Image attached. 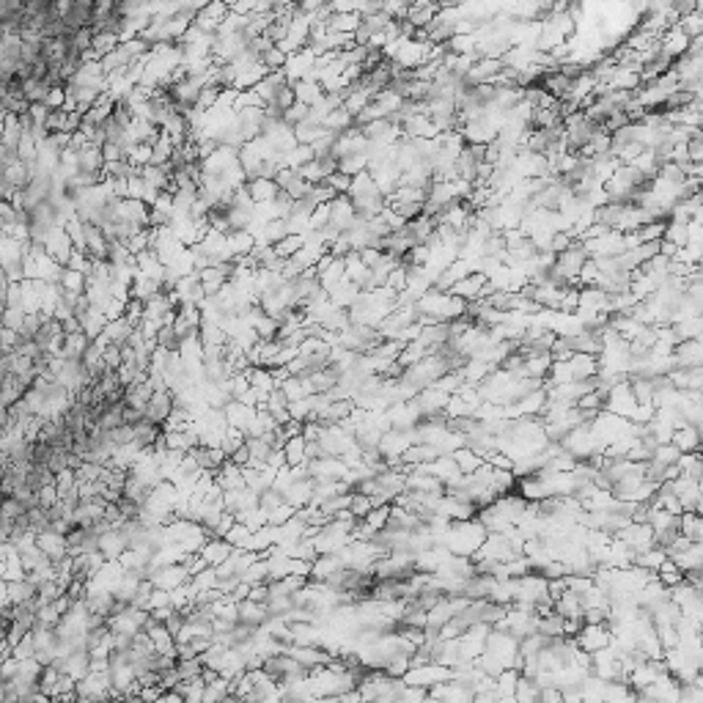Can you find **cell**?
Listing matches in <instances>:
<instances>
[{"instance_id": "cell-5", "label": "cell", "mask_w": 703, "mask_h": 703, "mask_svg": "<svg viewBox=\"0 0 703 703\" xmlns=\"http://www.w3.org/2000/svg\"><path fill=\"white\" fill-rule=\"evenodd\" d=\"M671 354H673V360H676V366H681V368L701 366L703 363L701 338H684V341H676Z\"/></svg>"}, {"instance_id": "cell-2", "label": "cell", "mask_w": 703, "mask_h": 703, "mask_svg": "<svg viewBox=\"0 0 703 703\" xmlns=\"http://www.w3.org/2000/svg\"><path fill=\"white\" fill-rule=\"evenodd\" d=\"M610 640H612V632H610L608 624H582L580 632L575 635V643L588 654H594L599 648H608Z\"/></svg>"}, {"instance_id": "cell-33", "label": "cell", "mask_w": 703, "mask_h": 703, "mask_svg": "<svg viewBox=\"0 0 703 703\" xmlns=\"http://www.w3.org/2000/svg\"><path fill=\"white\" fill-rule=\"evenodd\" d=\"M324 185H330L338 195H347L352 187V176L349 173H344V170H333V173L324 179Z\"/></svg>"}, {"instance_id": "cell-19", "label": "cell", "mask_w": 703, "mask_h": 703, "mask_svg": "<svg viewBox=\"0 0 703 703\" xmlns=\"http://www.w3.org/2000/svg\"><path fill=\"white\" fill-rule=\"evenodd\" d=\"M129 330H132V324H129L124 316H119V319H107L105 321V327H102V338L107 341V344H124L129 335Z\"/></svg>"}, {"instance_id": "cell-31", "label": "cell", "mask_w": 703, "mask_h": 703, "mask_svg": "<svg viewBox=\"0 0 703 703\" xmlns=\"http://www.w3.org/2000/svg\"><path fill=\"white\" fill-rule=\"evenodd\" d=\"M201 660L198 657H190V660H176V673L182 681H190V678H198L201 676Z\"/></svg>"}, {"instance_id": "cell-7", "label": "cell", "mask_w": 703, "mask_h": 703, "mask_svg": "<svg viewBox=\"0 0 703 703\" xmlns=\"http://www.w3.org/2000/svg\"><path fill=\"white\" fill-rule=\"evenodd\" d=\"M671 443L681 453H690V450H701V426H690V423H681L676 426L671 434Z\"/></svg>"}, {"instance_id": "cell-6", "label": "cell", "mask_w": 703, "mask_h": 703, "mask_svg": "<svg viewBox=\"0 0 703 703\" xmlns=\"http://www.w3.org/2000/svg\"><path fill=\"white\" fill-rule=\"evenodd\" d=\"M665 377H668V382H671L676 390H701L703 368L701 366H690V368L676 366V368H671Z\"/></svg>"}, {"instance_id": "cell-16", "label": "cell", "mask_w": 703, "mask_h": 703, "mask_svg": "<svg viewBox=\"0 0 703 703\" xmlns=\"http://www.w3.org/2000/svg\"><path fill=\"white\" fill-rule=\"evenodd\" d=\"M152 393H154V387L146 382H132L124 387V404L127 407H135V410H143L146 404H149V399H152Z\"/></svg>"}, {"instance_id": "cell-21", "label": "cell", "mask_w": 703, "mask_h": 703, "mask_svg": "<svg viewBox=\"0 0 703 703\" xmlns=\"http://www.w3.org/2000/svg\"><path fill=\"white\" fill-rule=\"evenodd\" d=\"M450 456H453L456 467H459V470H462L464 476H470V473H473V470L478 467L481 462H483L478 453H476L473 448H467V446H462V448H456V450H450Z\"/></svg>"}, {"instance_id": "cell-41", "label": "cell", "mask_w": 703, "mask_h": 703, "mask_svg": "<svg viewBox=\"0 0 703 703\" xmlns=\"http://www.w3.org/2000/svg\"><path fill=\"white\" fill-rule=\"evenodd\" d=\"M248 599H250V602H261V605H267V599H269V585H267V582H256V585H250Z\"/></svg>"}, {"instance_id": "cell-34", "label": "cell", "mask_w": 703, "mask_h": 703, "mask_svg": "<svg viewBox=\"0 0 703 703\" xmlns=\"http://www.w3.org/2000/svg\"><path fill=\"white\" fill-rule=\"evenodd\" d=\"M349 511L354 519H363L366 514L371 511V497H368V495H360V492H352Z\"/></svg>"}, {"instance_id": "cell-26", "label": "cell", "mask_w": 703, "mask_h": 703, "mask_svg": "<svg viewBox=\"0 0 703 703\" xmlns=\"http://www.w3.org/2000/svg\"><path fill=\"white\" fill-rule=\"evenodd\" d=\"M302 245H305V234H286V236L278 239L272 248H275V253L281 258H291Z\"/></svg>"}, {"instance_id": "cell-14", "label": "cell", "mask_w": 703, "mask_h": 703, "mask_svg": "<svg viewBox=\"0 0 703 703\" xmlns=\"http://www.w3.org/2000/svg\"><path fill=\"white\" fill-rule=\"evenodd\" d=\"M569 366H572L575 380H588V377L599 374V357L585 354V352H575V354L569 357Z\"/></svg>"}, {"instance_id": "cell-43", "label": "cell", "mask_w": 703, "mask_h": 703, "mask_svg": "<svg viewBox=\"0 0 703 703\" xmlns=\"http://www.w3.org/2000/svg\"><path fill=\"white\" fill-rule=\"evenodd\" d=\"M55 500H58V489H55V483H53V486L39 489V506H41V509H50Z\"/></svg>"}, {"instance_id": "cell-24", "label": "cell", "mask_w": 703, "mask_h": 703, "mask_svg": "<svg viewBox=\"0 0 703 703\" xmlns=\"http://www.w3.org/2000/svg\"><path fill=\"white\" fill-rule=\"evenodd\" d=\"M489 489L495 495H506V492H514L516 489V476L511 470H492V481H489Z\"/></svg>"}, {"instance_id": "cell-20", "label": "cell", "mask_w": 703, "mask_h": 703, "mask_svg": "<svg viewBox=\"0 0 703 703\" xmlns=\"http://www.w3.org/2000/svg\"><path fill=\"white\" fill-rule=\"evenodd\" d=\"M668 558V552H665V547H660V544H654V547H648V549H643V552H635V566L640 569H648V572H657V566L662 563Z\"/></svg>"}, {"instance_id": "cell-4", "label": "cell", "mask_w": 703, "mask_h": 703, "mask_svg": "<svg viewBox=\"0 0 703 703\" xmlns=\"http://www.w3.org/2000/svg\"><path fill=\"white\" fill-rule=\"evenodd\" d=\"M170 407H173V390L170 387H160V390L152 393L149 404L143 407V417H149L152 423L162 426L168 420V415H170Z\"/></svg>"}, {"instance_id": "cell-8", "label": "cell", "mask_w": 703, "mask_h": 703, "mask_svg": "<svg viewBox=\"0 0 703 703\" xmlns=\"http://www.w3.org/2000/svg\"><path fill=\"white\" fill-rule=\"evenodd\" d=\"M36 547L53 561V563H58L61 558H66L69 552H66V539L64 536H58V533H53V530H44V533H39L36 536Z\"/></svg>"}, {"instance_id": "cell-29", "label": "cell", "mask_w": 703, "mask_h": 703, "mask_svg": "<svg viewBox=\"0 0 703 703\" xmlns=\"http://www.w3.org/2000/svg\"><path fill=\"white\" fill-rule=\"evenodd\" d=\"M382 671L387 673V676H393V678H401L404 673L410 671V654H393L387 662L382 665Z\"/></svg>"}, {"instance_id": "cell-40", "label": "cell", "mask_w": 703, "mask_h": 703, "mask_svg": "<svg viewBox=\"0 0 703 703\" xmlns=\"http://www.w3.org/2000/svg\"><path fill=\"white\" fill-rule=\"evenodd\" d=\"M291 514H294V509H291L288 503H281L278 509H272V511L267 514V522H269V525H283Z\"/></svg>"}, {"instance_id": "cell-10", "label": "cell", "mask_w": 703, "mask_h": 703, "mask_svg": "<svg viewBox=\"0 0 703 703\" xmlns=\"http://www.w3.org/2000/svg\"><path fill=\"white\" fill-rule=\"evenodd\" d=\"M162 434V426L157 423H152L149 417H140L135 426H132V443L140 448V450H146V448L154 446V440Z\"/></svg>"}, {"instance_id": "cell-17", "label": "cell", "mask_w": 703, "mask_h": 703, "mask_svg": "<svg viewBox=\"0 0 703 703\" xmlns=\"http://www.w3.org/2000/svg\"><path fill=\"white\" fill-rule=\"evenodd\" d=\"M671 561L681 572H687V569H703V542H692L684 552L673 555Z\"/></svg>"}, {"instance_id": "cell-1", "label": "cell", "mask_w": 703, "mask_h": 703, "mask_svg": "<svg viewBox=\"0 0 703 703\" xmlns=\"http://www.w3.org/2000/svg\"><path fill=\"white\" fill-rule=\"evenodd\" d=\"M486 539V530L478 519H450L446 530L437 536V544H443L450 555H473Z\"/></svg>"}, {"instance_id": "cell-22", "label": "cell", "mask_w": 703, "mask_h": 703, "mask_svg": "<svg viewBox=\"0 0 703 703\" xmlns=\"http://www.w3.org/2000/svg\"><path fill=\"white\" fill-rule=\"evenodd\" d=\"M536 632L544 635V638H561V635H563V618L552 610L549 615L536 618Z\"/></svg>"}, {"instance_id": "cell-38", "label": "cell", "mask_w": 703, "mask_h": 703, "mask_svg": "<svg viewBox=\"0 0 703 703\" xmlns=\"http://www.w3.org/2000/svg\"><path fill=\"white\" fill-rule=\"evenodd\" d=\"M102 366L105 368H119L121 366V349L119 344H107L105 352H102Z\"/></svg>"}, {"instance_id": "cell-30", "label": "cell", "mask_w": 703, "mask_h": 703, "mask_svg": "<svg viewBox=\"0 0 703 703\" xmlns=\"http://www.w3.org/2000/svg\"><path fill=\"white\" fill-rule=\"evenodd\" d=\"M676 25L681 28V31L687 33L690 39H695V36H701L703 33V22H701V11H690V14H684V17H678L676 20Z\"/></svg>"}, {"instance_id": "cell-28", "label": "cell", "mask_w": 703, "mask_h": 703, "mask_svg": "<svg viewBox=\"0 0 703 703\" xmlns=\"http://www.w3.org/2000/svg\"><path fill=\"white\" fill-rule=\"evenodd\" d=\"M250 533H253V530H250L248 525H242V522H234V525H231V530L225 533L223 539H225V542H228V544H231L234 549H248V542H250Z\"/></svg>"}, {"instance_id": "cell-18", "label": "cell", "mask_w": 703, "mask_h": 703, "mask_svg": "<svg viewBox=\"0 0 703 703\" xmlns=\"http://www.w3.org/2000/svg\"><path fill=\"white\" fill-rule=\"evenodd\" d=\"M440 456V450L431 446V443H413V446L407 448L404 453H401V462L404 464H423V462H431V459H437Z\"/></svg>"}, {"instance_id": "cell-44", "label": "cell", "mask_w": 703, "mask_h": 703, "mask_svg": "<svg viewBox=\"0 0 703 703\" xmlns=\"http://www.w3.org/2000/svg\"><path fill=\"white\" fill-rule=\"evenodd\" d=\"M676 250H678V245H673L671 239H660V256L673 258L676 256Z\"/></svg>"}, {"instance_id": "cell-12", "label": "cell", "mask_w": 703, "mask_h": 703, "mask_svg": "<svg viewBox=\"0 0 703 703\" xmlns=\"http://www.w3.org/2000/svg\"><path fill=\"white\" fill-rule=\"evenodd\" d=\"M198 552H201V558H203L209 566H220L225 558L234 552V547L225 542V539H217V536H215V539H206Z\"/></svg>"}, {"instance_id": "cell-37", "label": "cell", "mask_w": 703, "mask_h": 703, "mask_svg": "<svg viewBox=\"0 0 703 703\" xmlns=\"http://www.w3.org/2000/svg\"><path fill=\"white\" fill-rule=\"evenodd\" d=\"M17 160H20V146H14V143H8V140L0 138V168H6V165H11V162Z\"/></svg>"}, {"instance_id": "cell-35", "label": "cell", "mask_w": 703, "mask_h": 703, "mask_svg": "<svg viewBox=\"0 0 703 703\" xmlns=\"http://www.w3.org/2000/svg\"><path fill=\"white\" fill-rule=\"evenodd\" d=\"M387 516H390V503H387V506H374L363 519H366L374 530H382L384 525H387Z\"/></svg>"}, {"instance_id": "cell-32", "label": "cell", "mask_w": 703, "mask_h": 703, "mask_svg": "<svg viewBox=\"0 0 703 703\" xmlns=\"http://www.w3.org/2000/svg\"><path fill=\"white\" fill-rule=\"evenodd\" d=\"M678 456H681V450L673 446V443H657L654 453H651V459H654V462H662V464L678 462Z\"/></svg>"}, {"instance_id": "cell-39", "label": "cell", "mask_w": 703, "mask_h": 703, "mask_svg": "<svg viewBox=\"0 0 703 703\" xmlns=\"http://www.w3.org/2000/svg\"><path fill=\"white\" fill-rule=\"evenodd\" d=\"M107 437L116 443V448L127 446V443H132V426H129V423H121V426L110 429V431H107Z\"/></svg>"}, {"instance_id": "cell-15", "label": "cell", "mask_w": 703, "mask_h": 703, "mask_svg": "<svg viewBox=\"0 0 703 703\" xmlns=\"http://www.w3.org/2000/svg\"><path fill=\"white\" fill-rule=\"evenodd\" d=\"M678 533L687 536L690 542H703V516L701 511H681L678 514Z\"/></svg>"}, {"instance_id": "cell-36", "label": "cell", "mask_w": 703, "mask_h": 703, "mask_svg": "<svg viewBox=\"0 0 703 703\" xmlns=\"http://www.w3.org/2000/svg\"><path fill=\"white\" fill-rule=\"evenodd\" d=\"M124 319H127L132 327H138V324H140V319H143V300L129 297L127 302H124Z\"/></svg>"}, {"instance_id": "cell-11", "label": "cell", "mask_w": 703, "mask_h": 703, "mask_svg": "<svg viewBox=\"0 0 703 703\" xmlns=\"http://www.w3.org/2000/svg\"><path fill=\"white\" fill-rule=\"evenodd\" d=\"M124 549H127V542H124V536L119 533L116 525L99 536V552L105 555V561H119V555H121Z\"/></svg>"}, {"instance_id": "cell-9", "label": "cell", "mask_w": 703, "mask_h": 703, "mask_svg": "<svg viewBox=\"0 0 703 703\" xmlns=\"http://www.w3.org/2000/svg\"><path fill=\"white\" fill-rule=\"evenodd\" d=\"M223 415H225V423H228L231 429L245 431V429H248V423H250L253 415H256V407H248V404H242L239 399H234V401H231V404L223 410Z\"/></svg>"}, {"instance_id": "cell-25", "label": "cell", "mask_w": 703, "mask_h": 703, "mask_svg": "<svg viewBox=\"0 0 703 703\" xmlns=\"http://www.w3.org/2000/svg\"><path fill=\"white\" fill-rule=\"evenodd\" d=\"M283 459H286L288 467L305 462V437H302V434H300V437H288L286 446H283Z\"/></svg>"}, {"instance_id": "cell-27", "label": "cell", "mask_w": 703, "mask_h": 703, "mask_svg": "<svg viewBox=\"0 0 703 703\" xmlns=\"http://www.w3.org/2000/svg\"><path fill=\"white\" fill-rule=\"evenodd\" d=\"M157 347L162 352H179V344H182V338H179V333H176V327H173V321L170 324H162L160 330H157Z\"/></svg>"}, {"instance_id": "cell-42", "label": "cell", "mask_w": 703, "mask_h": 703, "mask_svg": "<svg viewBox=\"0 0 703 703\" xmlns=\"http://www.w3.org/2000/svg\"><path fill=\"white\" fill-rule=\"evenodd\" d=\"M228 462H234L236 467H248V464H250V450H248V443H245V446H239L234 453H228Z\"/></svg>"}, {"instance_id": "cell-23", "label": "cell", "mask_w": 703, "mask_h": 703, "mask_svg": "<svg viewBox=\"0 0 703 703\" xmlns=\"http://www.w3.org/2000/svg\"><path fill=\"white\" fill-rule=\"evenodd\" d=\"M539 684L533 676H519L516 678V687H514V701H539Z\"/></svg>"}, {"instance_id": "cell-3", "label": "cell", "mask_w": 703, "mask_h": 703, "mask_svg": "<svg viewBox=\"0 0 703 703\" xmlns=\"http://www.w3.org/2000/svg\"><path fill=\"white\" fill-rule=\"evenodd\" d=\"M415 443V434H413V429H387L382 431V437H380V453H382L384 459H390V456H401L407 448Z\"/></svg>"}, {"instance_id": "cell-13", "label": "cell", "mask_w": 703, "mask_h": 703, "mask_svg": "<svg viewBox=\"0 0 703 703\" xmlns=\"http://www.w3.org/2000/svg\"><path fill=\"white\" fill-rule=\"evenodd\" d=\"M245 190L250 195V201L253 203H269L275 195H278V185H275V179H248L245 182Z\"/></svg>"}]
</instances>
